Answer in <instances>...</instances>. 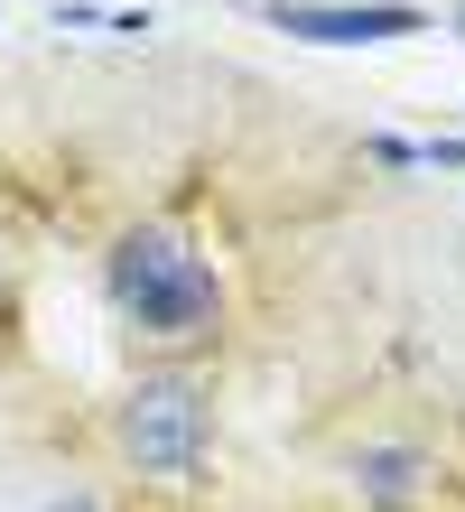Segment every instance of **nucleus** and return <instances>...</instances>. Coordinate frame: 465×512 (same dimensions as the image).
I'll return each mask as SVG.
<instances>
[{
  "instance_id": "1",
  "label": "nucleus",
  "mask_w": 465,
  "mask_h": 512,
  "mask_svg": "<svg viewBox=\"0 0 465 512\" xmlns=\"http://www.w3.org/2000/svg\"><path fill=\"white\" fill-rule=\"evenodd\" d=\"M112 298L149 326V336H205V326L224 317L214 270L186 252L177 233H131V243L112 252Z\"/></svg>"
},
{
  "instance_id": "2",
  "label": "nucleus",
  "mask_w": 465,
  "mask_h": 512,
  "mask_svg": "<svg viewBox=\"0 0 465 512\" xmlns=\"http://www.w3.org/2000/svg\"><path fill=\"white\" fill-rule=\"evenodd\" d=\"M121 457L149 466V475H196V457H205V401H196V382H177V373L131 382V401H121Z\"/></svg>"
},
{
  "instance_id": "3",
  "label": "nucleus",
  "mask_w": 465,
  "mask_h": 512,
  "mask_svg": "<svg viewBox=\"0 0 465 512\" xmlns=\"http://www.w3.org/2000/svg\"><path fill=\"white\" fill-rule=\"evenodd\" d=\"M289 38H317V47H382V38H419L428 10L410 0H363V10H307V0H279L270 10Z\"/></svg>"
},
{
  "instance_id": "4",
  "label": "nucleus",
  "mask_w": 465,
  "mask_h": 512,
  "mask_svg": "<svg viewBox=\"0 0 465 512\" xmlns=\"http://www.w3.org/2000/svg\"><path fill=\"white\" fill-rule=\"evenodd\" d=\"M363 494L372 503H410L419 494V475H428V457H419V447H363Z\"/></svg>"
},
{
  "instance_id": "5",
  "label": "nucleus",
  "mask_w": 465,
  "mask_h": 512,
  "mask_svg": "<svg viewBox=\"0 0 465 512\" xmlns=\"http://www.w3.org/2000/svg\"><path fill=\"white\" fill-rule=\"evenodd\" d=\"M47 512H93V503H84V494H66V503H47Z\"/></svg>"
},
{
  "instance_id": "6",
  "label": "nucleus",
  "mask_w": 465,
  "mask_h": 512,
  "mask_svg": "<svg viewBox=\"0 0 465 512\" xmlns=\"http://www.w3.org/2000/svg\"><path fill=\"white\" fill-rule=\"evenodd\" d=\"M456 28H465V19H456Z\"/></svg>"
}]
</instances>
